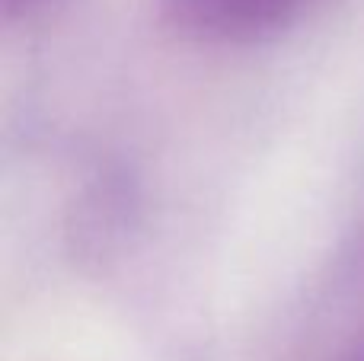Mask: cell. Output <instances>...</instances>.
I'll use <instances>...</instances> for the list:
<instances>
[{
    "label": "cell",
    "mask_w": 364,
    "mask_h": 361,
    "mask_svg": "<svg viewBox=\"0 0 364 361\" xmlns=\"http://www.w3.org/2000/svg\"><path fill=\"white\" fill-rule=\"evenodd\" d=\"M182 32L205 42H262L301 19L310 0H164Z\"/></svg>",
    "instance_id": "obj_1"
},
{
    "label": "cell",
    "mask_w": 364,
    "mask_h": 361,
    "mask_svg": "<svg viewBox=\"0 0 364 361\" xmlns=\"http://www.w3.org/2000/svg\"><path fill=\"white\" fill-rule=\"evenodd\" d=\"M48 0H0V13L4 19H16V16H29V13L42 10Z\"/></svg>",
    "instance_id": "obj_2"
}]
</instances>
